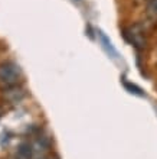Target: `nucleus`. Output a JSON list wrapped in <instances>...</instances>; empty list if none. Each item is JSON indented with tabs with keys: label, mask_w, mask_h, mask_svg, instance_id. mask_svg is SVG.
<instances>
[{
	"label": "nucleus",
	"mask_w": 157,
	"mask_h": 159,
	"mask_svg": "<svg viewBox=\"0 0 157 159\" xmlns=\"http://www.w3.org/2000/svg\"><path fill=\"white\" fill-rule=\"evenodd\" d=\"M22 80H23V72L16 62H13V61L0 62V87L2 90L20 85Z\"/></svg>",
	"instance_id": "nucleus-1"
},
{
	"label": "nucleus",
	"mask_w": 157,
	"mask_h": 159,
	"mask_svg": "<svg viewBox=\"0 0 157 159\" xmlns=\"http://www.w3.org/2000/svg\"><path fill=\"white\" fill-rule=\"evenodd\" d=\"M124 36L130 43L137 49H144L147 46V32L144 25L141 23H133L124 29Z\"/></svg>",
	"instance_id": "nucleus-2"
},
{
	"label": "nucleus",
	"mask_w": 157,
	"mask_h": 159,
	"mask_svg": "<svg viewBox=\"0 0 157 159\" xmlns=\"http://www.w3.org/2000/svg\"><path fill=\"white\" fill-rule=\"evenodd\" d=\"M29 159H58L50 152V143L48 139L39 138L33 139L29 143Z\"/></svg>",
	"instance_id": "nucleus-3"
},
{
	"label": "nucleus",
	"mask_w": 157,
	"mask_h": 159,
	"mask_svg": "<svg viewBox=\"0 0 157 159\" xmlns=\"http://www.w3.org/2000/svg\"><path fill=\"white\" fill-rule=\"evenodd\" d=\"M2 96H3L4 101L9 104H19L26 97V91L22 88V85H15V87L3 88Z\"/></svg>",
	"instance_id": "nucleus-4"
},
{
	"label": "nucleus",
	"mask_w": 157,
	"mask_h": 159,
	"mask_svg": "<svg viewBox=\"0 0 157 159\" xmlns=\"http://www.w3.org/2000/svg\"><path fill=\"white\" fill-rule=\"evenodd\" d=\"M144 15L150 23H157V0H147Z\"/></svg>",
	"instance_id": "nucleus-5"
},
{
	"label": "nucleus",
	"mask_w": 157,
	"mask_h": 159,
	"mask_svg": "<svg viewBox=\"0 0 157 159\" xmlns=\"http://www.w3.org/2000/svg\"><path fill=\"white\" fill-rule=\"evenodd\" d=\"M99 38H101V43L104 45V48H105V51H107L108 54L111 55L112 58H116L117 57V51L114 49V46H112V43H111V41L105 36V35L102 34V32H99Z\"/></svg>",
	"instance_id": "nucleus-6"
},
{
	"label": "nucleus",
	"mask_w": 157,
	"mask_h": 159,
	"mask_svg": "<svg viewBox=\"0 0 157 159\" xmlns=\"http://www.w3.org/2000/svg\"><path fill=\"white\" fill-rule=\"evenodd\" d=\"M0 116H2V110H0Z\"/></svg>",
	"instance_id": "nucleus-7"
},
{
	"label": "nucleus",
	"mask_w": 157,
	"mask_h": 159,
	"mask_svg": "<svg viewBox=\"0 0 157 159\" xmlns=\"http://www.w3.org/2000/svg\"><path fill=\"white\" fill-rule=\"evenodd\" d=\"M146 2H147V0H146Z\"/></svg>",
	"instance_id": "nucleus-8"
}]
</instances>
